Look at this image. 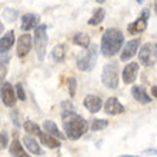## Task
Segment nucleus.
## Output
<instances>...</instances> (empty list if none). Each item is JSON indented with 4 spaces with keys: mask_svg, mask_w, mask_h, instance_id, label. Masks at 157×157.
<instances>
[{
    "mask_svg": "<svg viewBox=\"0 0 157 157\" xmlns=\"http://www.w3.org/2000/svg\"><path fill=\"white\" fill-rule=\"evenodd\" d=\"M124 43V36L121 30L112 27L107 29L101 36V43H100V52L106 57H113L121 50V46Z\"/></svg>",
    "mask_w": 157,
    "mask_h": 157,
    "instance_id": "obj_1",
    "label": "nucleus"
},
{
    "mask_svg": "<svg viewBox=\"0 0 157 157\" xmlns=\"http://www.w3.org/2000/svg\"><path fill=\"white\" fill-rule=\"evenodd\" d=\"M62 119H63L64 133H66V136L70 140H78L89 130L87 121L82 116L76 114V113H71V114H67V116H62Z\"/></svg>",
    "mask_w": 157,
    "mask_h": 157,
    "instance_id": "obj_2",
    "label": "nucleus"
},
{
    "mask_svg": "<svg viewBox=\"0 0 157 157\" xmlns=\"http://www.w3.org/2000/svg\"><path fill=\"white\" fill-rule=\"evenodd\" d=\"M97 56H99V47L96 44H91L89 49L83 50L77 54L76 59V66L78 70L82 71H90L94 69L96 62H97Z\"/></svg>",
    "mask_w": 157,
    "mask_h": 157,
    "instance_id": "obj_3",
    "label": "nucleus"
},
{
    "mask_svg": "<svg viewBox=\"0 0 157 157\" xmlns=\"http://www.w3.org/2000/svg\"><path fill=\"white\" fill-rule=\"evenodd\" d=\"M119 82V63L116 60H112L107 64H104L103 71H101V83L107 89H117Z\"/></svg>",
    "mask_w": 157,
    "mask_h": 157,
    "instance_id": "obj_4",
    "label": "nucleus"
},
{
    "mask_svg": "<svg viewBox=\"0 0 157 157\" xmlns=\"http://www.w3.org/2000/svg\"><path fill=\"white\" fill-rule=\"evenodd\" d=\"M34 49H36V54L40 62H43L46 57V52H47V26L40 25L34 30Z\"/></svg>",
    "mask_w": 157,
    "mask_h": 157,
    "instance_id": "obj_5",
    "label": "nucleus"
},
{
    "mask_svg": "<svg viewBox=\"0 0 157 157\" xmlns=\"http://www.w3.org/2000/svg\"><path fill=\"white\" fill-rule=\"evenodd\" d=\"M139 60L143 66L150 67L157 63V43H146L139 52Z\"/></svg>",
    "mask_w": 157,
    "mask_h": 157,
    "instance_id": "obj_6",
    "label": "nucleus"
},
{
    "mask_svg": "<svg viewBox=\"0 0 157 157\" xmlns=\"http://www.w3.org/2000/svg\"><path fill=\"white\" fill-rule=\"evenodd\" d=\"M149 17H150V10L149 9H144L141 14L137 17L136 20L130 23L127 26V32L130 34H139V33H143L146 29H147V21H149Z\"/></svg>",
    "mask_w": 157,
    "mask_h": 157,
    "instance_id": "obj_7",
    "label": "nucleus"
},
{
    "mask_svg": "<svg viewBox=\"0 0 157 157\" xmlns=\"http://www.w3.org/2000/svg\"><path fill=\"white\" fill-rule=\"evenodd\" d=\"M0 96L3 100V104L7 107H14L17 101V96H16V90L13 89V86L9 82H4L0 87Z\"/></svg>",
    "mask_w": 157,
    "mask_h": 157,
    "instance_id": "obj_8",
    "label": "nucleus"
},
{
    "mask_svg": "<svg viewBox=\"0 0 157 157\" xmlns=\"http://www.w3.org/2000/svg\"><path fill=\"white\" fill-rule=\"evenodd\" d=\"M33 37L30 34L25 33L21 34L19 40H17V56L19 57H26L30 53V50L33 47Z\"/></svg>",
    "mask_w": 157,
    "mask_h": 157,
    "instance_id": "obj_9",
    "label": "nucleus"
},
{
    "mask_svg": "<svg viewBox=\"0 0 157 157\" xmlns=\"http://www.w3.org/2000/svg\"><path fill=\"white\" fill-rule=\"evenodd\" d=\"M140 39H132V40H128L124 47L121 49V53H120V60L121 62H127L130 59L137 53V50H139V46H140Z\"/></svg>",
    "mask_w": 157,
    "mask_h": 157,
    "instance_id": "obj_10",
    "label": "nucleus"
},
{
    "mask_svg": "<svg viewBox=\"0 0 157 157\" xmlns=\"http://www.w3.org/2000/svg\"><path fill=\"white\" fill-rule=\"evenodd\" d=\"M137 75H139V63L130 62L124 66L123 71H121V78L126 84H133L136 82Z\"/></svg>",
    "mask_w": 157,
    "mask_h": 157,
    "instance_id": "obj_11",
    "label": "nucleus"
},
{
    "mask_svg": "<svg viewBox=\"0 0 157 157\" xmlns=\"http://www.w3.org/2000/svg\"><path fill=\"white\" fill-rule=\"evenodd\" d=\"M39 23H40V16L36 14V13H26L21 16V25L20 29L27 32V30H33L36 27H39Z\"/></svg>",
    "mask_w": 157,
    "mask_h": 157,
    "instance_id": "obj_12",
    "label": "nucleus"
},
{
    "mask_svg": "<svg viewBox=\"0 0 157 157\" xmlns=\"http://www.w3.org/2000/svg\"><path fill=\"white\" fill-rule=\"evenodd\" d=\"M83 104H84V107H86L90 113H97L101 110V107H103V100H101V97H99V96L89 94L84 97Z\"/></svg>",
    "mask_w": 157,
    "mask_h": 157,
    "instance_id": "obj_13",
    "label": "nucleus"
},
{
    "mask_svg": "<svg viewBox=\"0 0 157 157\" xmlns=\"http://www.w3.org/2000/svg\"><path fill=\"white\" fill-rule=\"evenodd\" d=\"M104 112L110 116H117L124 113V106L117 100V97H109L107 101L104 103Z\"/></svg>",
    "mask_w": 157,
    "mask_h": 157,
    "instance_id": "obj_14",
    "label": "nucleus"
},
{
    "mask_svg": "<svg viewBox=\"0 0 157 157\" xmlns=\"http://www.w3.org/2000/svg\"><path fill=\"white\" fill-rule=\"evenodd\" d=\"M16 41V37H14V32L13 30H9L6 34H3L0 37V54H6L9 50L13 47Z\"/></svg>",
    "mask_w": 157,
    "mask_h": 157,
    "instance_id": "obj_15",
    "label": "nucleus"
},
{
    "mask_svg": "<svg viewBox=\"0 0 157 157\" xmlns=\"http://www.w3.org/2000/svg\"><path fill=\"white\" fill-rule=\"evenodd\" d=\"M132 96L141 104L151 103V97L149 96V93L146 91V89L143 86H133L132 87Z\"/></svg>",
    "mask_w": 157,
    "mask_h": 157,
    "instance_id": "obj_16",
    "label": "nucleus"
},
{
    "mask_svg": "<svg viewBox=\"0 0 157 157\" xmlns=\"http://www.w3.org/2000/svg\"><path fill=\"white\" fill-rule=\"evenodd\" d=\"M40 141L41 144H44L46 147H49V149H59L60 147V140L59 139H56L54 136H52V134H49V133H40Z\"/></svg>",
    "mask_w": 157,
    "mask_h": 157,
    "instance_id": "obj_17",
    "label": "nucleus"
},
{
    "mask_svg": "<svg viewBox=\"0 0 157 157\" xmlns=\"http://www.w3.org/2000/svg\"><path fill=\"white\" fill-rule=\"evenodd\" d=\"M43 127H44L46 133H49V134L54 136L56 139H59V140L64 139V133L60 132L59 127H57V124L54 123V121H52V120H46L44 123H43Z\"/></svg>",
    "mask_w": 157,
    "mask_h": 157,
    "instance_id": "obj_18",
    "label": "nucleus"
},
{
    "mask_svg": "<svg viewBox=\"0 0 157 157\" xmlns=\"http://www.w3.org/2000/svg\"><path fill=\"white\" fill-rule=\"evenodd\" d=\"M9 151H10V154L13 157H30L29 154L26 153V150L23 149V146L20 144V141L17 139H14L12 141V144L9 146Z\"/></svg>",
    "mask_w": 157,
    "mask_h": 157,
    "instance_id": "obj_19",
    "label": "nucleus"
},
{
    "mask_svg": "<svg viewBox=\"0 0 157 157\" xmlns=\"http://www.w3.org/2000/svg\"><path fill=\"white\" fill-rule=\"evenodd\" d=\"M23 143H25L26 149L29 150L32 154H41V149H40V144H39L37 141L34 140L32 136H25L23 137Z\"/></svg>",
    "mask_w": 157,
    "mask_h": 157,
    "instance_id": "obj_20",
    "label": "nucleus"
},
{
    "mask_svg": "<svg viewBox=\"0 0 157 157\" xmlns=\"http://www.w3.org/2000/svg\"><path fill=\"white\" fill-rule=\"evenodd\" d=\"M73 43L77 46H80V47H83V49H89L90 47V36L87 33H83V32H78V33H76L75 36H73Z\"/></svg>",
    "mask_w": 157,
    "mask_h": 157,
    "instance_id": "obj_21",
    "label": "nucleus"
},
{
    "mask_svg": "<svg viewBox=\"0 0 157 157\" xmlns=\"http://www.w3.org/2000/svg\"><path fill=\"white\" fill-rule=\"evenodd\" d=\"M52 59L57 63L64 62V59H66V46L64 44H57L56 46V47L53 49V52H52Z\"/></svg>",
    "mask_w": 157,
    "mask_h": 157,
    "instance_id": "obj_22",
    "label": "nucleus"
},
{
    "mask_svg": "<svg viewBox=\"0 0 157 157\" xmlns=\"http://www.w3.org/2000/svg\"><path fill=\"white\" fill-rule=\"evenodd\" d=\"M104 16H106L104 9H101V7L96 9L94 13H93V14H91V17L89 19V25H90V26H99L100 23L104 20Z\"/></svg>",
    "mask_w": 157,
    "mask_h": 157,
    "instance_id": "obj_23",
    "label": "nucleus"
},
{
    "mask_svg": "<svg viewBox=\"0 0 157 157\" xmlns=\"http://www.w3.org/2000/svg\"><path fill=\"white\" fill-rule=\"evenodd\" d=\"M9 60H10L9 56H6V54H0V84H3L4 78H6V76H7Z\"/></svg>",
    "mask_w": 157,
    "mask_h": 157,
    "instance_id": "obj_24",
    "label": "nucleus"
},
{
    "mask_svg": "<svg viewBox=\"0 0 157 157\" xmlns=\"http://www.w3.org/2000/svg\"><path fill=\"white\" fill-rule=\"evenodd\" d=\"M23 127H25L26 133H29L30 136H40V127H39V124H36L34 121L32 120H26L25 124H23Z\"/></svg>",
    "mask_w": 157,
    "mask_h": 157,
    "instance_id": "obj_25",
    "label": "nucleus"
},
{
    "mask_svg": "<svg viewBox=\"0 0 157 157\" xmlns=\"http://www.w3.org/2000/svg\"><path fill=\"white\" fill-rule=\"evenodd\" d=\"M109 126V120L106 119H94L91 121V130L93 132H99V130H103Z\"/></svg>",
    "mask_w": 157,
    "mask_h": 157,
    "instance_id": "obj_26",
    "label": "nucleus"
},
{
    "mask_svg": "<svg viewBox=\"0 0 157 157\" xmlns=\"http://www.w3.org/2000/svg\"><path fill=\"white\" fill-rule=\"evenodd\" d=\"M17 16H19V12H17L16 9L7 7V9H6V10L3 12V17L9 21V23H13V21L17 19Z\"/></svg>",
    "mask_w": 157,
    "mask_h": 157,
    "instance_id": "obj_27",
    "label": "nucleus"
},
{
    "mask_svg": "<svg viewBox=\"0 0 157 157\" xmlns=\"http://www.w3.org/2000/svg\"><path fill=\"white\" fill-rule=\"evenodd\" d=\"M67 87H69V94H70V97H75L76 89H77V82H76L75 77L67 78Z\"/></svg>",
    "mask_w": 157,
    "mask_h": 157,
    "instance_id": "obj_28",
    "label": "nucleus"
},
{
    "mask_svg": "<svg viewBox=\"0 0 157 157\" xmlns=\"http://www.w3.org/2000/svg\"><path fill=\"white\" fill-rule=\"evenodd\" d=\"M14 90H16L17 99L21 100V101H25L26 100V93H25V89H23V84H21V83H17L16 86H14Z\"/></svg>",
    "mask_w": 157,
    "mask_h": 157,
    "instance_id": "obj_29",
    "label": "nucleus"
},
{
    "mask_svg": "<svg viewBox=\"0 0 157 157\" xmlns=\"http://www.w3.org/2000/svg\"><path fill=\"white\" fill-rule=\"evenodd\" d=\"M9 146V134L7 132H0V150L7 149Z\"/></svg>",
    "mask_w": 157,
    "mask_h": 157,
    "instance_id": "obj_30",
    "label": "nucleus"
},
{
    "mask_svg": "<svg viewBox=\"0 0 157 157\" xmlns=\"http://www.w3.org/2000/svg\"><path fill=\"white\" fill-rule=\"evenodd\" d=\"M62 107H63L62 116H67V114H71V113H75V107L71 106L70 101H64V103L62 104Z\"/></svg>",
    "mask_w": 157,
    "mask_h": 157,
    "instance_id": "obj_31",
    "label": "nucleus"
},
{
    "mask_svg": "<svg viewBox=\"0 0 157 157\" xmlns=\"http://www.w3.org/2000/svg\"><path fill=\"white\" fill-rule=\"evenodd\" d=\"M12 120H13V124H14L16 127L20 126V121H19V110H16V109L12 110Z\"/></svg>",
    "mask_w": 157,
    "mask_h": 157,
    "instance_id": "obj_32",
    "label": "nucleus"
},
{
    "mask_svg": "<svg viewBox=\"0 0 157 157\" xmlns=\"http://www.w3.org/2000/svg\"><path fill=\"white\" fill-rule=\"evenodd\" d=\"M144 154H157V150H154V149L144 150Z\"/></svg>",
    "mask_w": 157,
    "mask_h": 157,
    "instance_id": "obj_33",
    "label": "nucleus"
},
{
    "mask_svg": "<svg viewBox=\"0 0 157 157\" xmlns=\"http://www.w3.org/2000/svg\"><path fill=\"white\" fill-rule=\"evenodd\" d=\"M151 94H153L154 97L157 99V86H153V87H151Z\"/></svg>",
    "mask_w": 157,
    "mask_h": 157,
    "instance_id": "obj_34",
    "label": "nucleus"
},
{
    "mask_svg": "<svg viewBox=\"0 0 157 157\" xmlns=\"http://www.w3.org/2000/svg\"><path fill=\"white\" fill-rule=\"evenodd\" d=\"M3 32H4V26H3V23H2V20H0V36L3 34Z\"/></svg>",
    "mask_w": 157,
    "mask_h": 157,
    "instance_id": "obj_35",
    "label": "nucleus"
},
{
    "mask_svg": "<svg viewBox=\"0 0 157 157\" xmlns=\"http://www.w3.org/2000/svg\"><path fill=\"white\" fill-rule=\"evenodd\" d=\"M154 12H156V14H157V0L154 2Z\"/></svg>",
    "mask_w": 157,
    "mask_h": 157,
    "instance_id": "obj_36",
    "label": "nucleus"
},
{
    "mask_svg": "<svg viewBox=\"0 0 157 157\" xmlns=\"http://www.w3.org/2000/svg\"><path fill=\"white\" fill-rule=\"evenodd\" d=\"M96 2H97V3H99V4H101V3H104L106 0H96Z\"/></svg>",
    "mask_w": 157,
    "mask_h": 157,
    "instance_id": "obj_37",
    "label": "nucleus"
},
{
    "mask_svg": "<svg viewBox=\"0 0 157 157\" xmlns=\"http://www.w3.org/2000/svg\"><path fill=\"white\" fill-rule=\"evenodd\" d=\"M120 157H139V156H128V154H124V156H120Z\"/></svg>",
    "mask_w": 157,
    "mask_h": 157,
    "instance_id": "obj_38",
    "label": "nucleus"
},
{
    "mask_svg": "<svg viewBox=\"0 0 157 157\" xmlns=\"http://www.w3.org/2000/svg\"><path fill=\"white\" fill-rule=\"evenodd\" d=\"M137 3H143V2H144V0H136Z\"/></svg>",
    "mask_w": 157,
    "mask_h": 157,
    "instance_id": "obj_39",
    "label": "nucleus"
}]
</instances>
